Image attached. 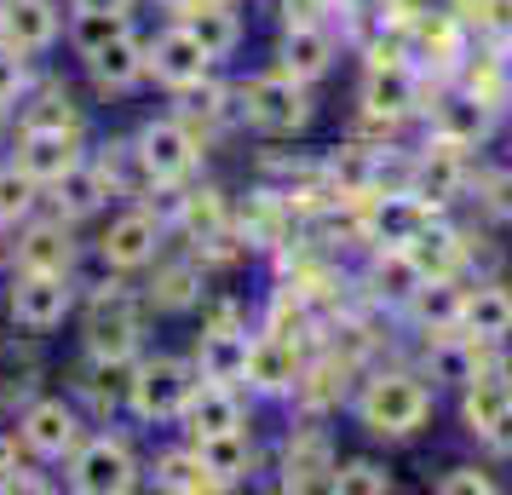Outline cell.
Here are the masks:
<instances>
[{
	"instance_id": "7c38bea8",
	"label": "cell",
	"mask_w": 512,
	"mask_h": 495,
	"mask_svg": "<svg viewBox=\"0 0 512 495\" xmlns=\"http://www.w3.org/2000/svg\"><path fill=\"white\" fill-rule=\"evenodd\" d=\"M81 162H87L81 127H24V139H18V167H24L41 190H47L52 179H64V173L81 167Z\"/></svg>"
},
{
	"instance_id": "f35d334b",
	"label": "cell",
	"mask_w": 512,
	"mask_h": 495,
	"mask_svg": "<svg viewBox=\"0 0 512 495\" xmlns=\"http://www.w3.org/2000/svg\"><path fill=\"white\" fill-rule=\"evenodd\" d=\"M478 208H484L489 219L512 225V167H495V173L478 179Z\"/></svg>"
},
{
	"instance_id": "6da1fadb",
	"label": "cell",
	"mask_w": 512,
	"mask_h": 495,
	"mask_svg": "<svg viewBox=\"0 0 512 495\" xmlns=\"http://www.w3.org/2000/svg\"><path fill=\"white\" fill-rule=\"evenodd\" d=\"M357 421L374 438H415L432 421V386L415 369H374L357 386Z\"/></svg>"
},
{
	"instance_id": "f6af8a7d",
	"label": "cell",
	"mask_w": 512,
	"mask_h": 495,
	"mask_svg": "<svg viewBox=\"0 0 512 495\" xmlns=\"http://www.w3.org/2000/svg\"><path fill=\"white\" fill-rule=\"evenodd\" d=\"M202 0H156V12H167V18H190Z\"/></svg>"
},
{
	"instance_id": "ffe728a7",
	"label": "cell",
	"mask_w": 512,
	"mask_h": 495,
	"mask_svg": "<svg viewBox=\"0 0 512 495\" xmlns=\"http://www.w3.org/2000/svg\"><path fill=\"white\" fill-rule=\"evenodd\" d=\"M248 340L254 334L242 329V323H231V329H202V346H196V375L213 380V386H242V375H248Z\"/></svg>"
},
{
	"instance_id": "e0dca14e",
	"label": "cell",
	"mask_w": 512,
	"mask_h": 495,
	"mask_svg": "<svg viewBox=\"0 0 512 495\" xmlns=\"http://www.w3.org/2000/svg\"><path fill=\"white\" fill-rule=\"evenodd\" d=\"M18 271H70L75 265V236L70 219H24V231L12 242Z\"/></svg>"
},
{
	"instance_id": "74e56055",
	"label": "cell",
	"mask_w": 512,
	"mask_h": 495,
	"mask_svg": "<svg viewBox=\"0 0 512 495\" xmlns=\"http://www.w3.org/2000/svg\"><path fill=\"white\" fill-rule=\"evenodd\" d=\"M24 98H29V58L0 41V110H12Z\"/></svg>"
},
{
	"instance_id": "ee69618b",
	"label": "cell",
	"mask_w": 512,
	"mask_h": 495,
	"mask_svg": "<svg viewBox=\"0 0 512 495\" xmlns=\"http://www.w3.org/2000/svg\"><path fill=\"white\" fill-rule=\"evenodd\" d=\"M139 0H70V12H133Z\"/></svg>"
},
{
	"instance_id": "cb8c5ba5",
	"label": "cell",
	"mask_w": 512,
	"mask_h": 495,
	"mask_svg": "<svg viewBox=\"0 0 512 495\" xmlns=\"http://www.w3.org/2000/svg\"><path fill=\"white\" fill-rule=\"evenodd\" d=\"M403 254L420 265V277H455L461 271V260H466V242H461V231H449V225H426V231H415L409 242H403Z\"/></svg>"
},
{
	"instance_id": "ab89813d",
	"label": "cell",
	"mask_w": 512,
	"mask_h": 495,
	"mask_svg": "<svg viewBox=\"0 0 512 495\" xmlns=\"http://www.w3.org/2000/svg\"><path fill=\"white\" fill-rule=\"evenodd\" d=\"M501 490V478L484 467H449L438 478V495H495Z\"/></svg>"
},
{
	"instance_id": "ba28073f",
	"label": "cell",
	"mask_w": 512,
	"mask_h": 495,
	"mask_svg": "<svg viewBox=\"0 0 512 495\" xmlns=\"http://www.w3.org/2000/svg\"><path fill=\"white\" fill-rule=\"evenodd\" d=\"M300 369H305V346L294 334L259 329L254 340H248V375H242V386H248L254 398H294Z\"/></svg>"
},
{
	"instance_id": "ac0fdd59",
	"label": "cell",
	"mask_w": 512,
	"mask_h": 495,
	"mask_svg": "<svg viewBox=\"0 0 512 495\" xmlns=\"http://www.w3.org/2000/svg\"><path fill=\"white\" fill-rule=\"evenodd\" d=\"M363 104H369V116H380V121L409 116L420 104V75L409 70V64H397V58H374L369 81H363Z\"/></svg>"
},
{
	"instance_id": "4fadbf2b",
	"label": "cell",
	"mask_w": 512,
	"mask_h": 495,
	"mask_svg": "<svg viewBox=\"0 0 512 495\" xmlns=\"http://www.w3.org/2000/svg\"><path fill=\"white\" fill-rule=\"evenodd\" d=\"M334 467H340V455H334L323 426L305 421L300 432H288V444H282V490H328Z\"/></svg>"
},
{
	"instance_id": "8992f818",
	"label": "cell",
	"mask_w": 512,
	"mask_h": 495,
	"mask_svg": "<svg viewBox=\"0 0 512 495\" xmlns=\"http://www.w3.org/2000/svg\"><path fill=\"white\" fill-rule=\"evenodd\" d=\"M87 357H133L144 340V300L133 288H98L87 300Z\"/></svg>"
},
{
	"instance_id": "e575fe53",
	"label": "cell",
	"mask_w": 512,
	"mask_h": 495,
	"mask_svg": "<svg viewBox=\"0 0 512 495\" xmlns=\"http://www.w3.org/2000/svg\"><path fill=\"white\" fill-rule=\"evenodd\" d=\"M328 490H340V495H392V472L380 467V461H340L334 467V478H328Z\"/></svg>"
},
{
	"instance_id": "277c9868",
	"label": "cell",
	"mask_w": 512,
	"mask_h": 495,
	"mask_svg": "<svg viewBox=\"0 0 512 495\" xmlns=\"http://www.w3.org/2000/svg\"><path fill=\"white\" fill-rule=\"evenodd\" d=\"M133 156H139V167H144L150 185L173 190V185H185L190 173H196V162H202V139H196V127L179 121V116H150L139 133H133Z\"/></svg>"
},
{
	"instance_id": "7402d4cb",
	"label": "cell",
	"mask_w": 512,
	"mask_h": 495,
	"mask_svg": "<svg viewBox=\"0 0 512 495\" xmlns=\"http://www.w3.org/2000/svg\"><path fill=\"white\" fill-rule=\"evenodd\" d=\"M461 294L466 288L455 283V277H426V283L409 294V317H415V329L420 334H449V329H461Z\"/></svg>"
},
{
	"instance_id": "603a6c76",
	"label": "cell",
	"mask_w": 512,
	"mask_h": 495,
	"mask_svg": "<svg viewBox=\"0 0 512 495\" xmlns=\"http://www.w3.org/2000/svg\"><path fill=\"white\" fill-rule=\"evenodd\" d=\"M196 455H202V467L219 478V490H231L242 484L248 472H254V444H248V426L242 432H213V438H190Z\"/></svg>"
},
{
	"instance_id": "8fae6325",
	"label": "cell",
	"mask_w": 512,
	"mask_h": 495,
	"mask_svg": "<svg viewBox=\"0 0 512 495\" xmlns=\"http://www.w3.org/2000/svg\"><path fill=\"white\" fill-rule=\"evenodd\" d=\"M144 58H150V81H162L167 93H179V87H190V81L213 75V58L202 52V41H196L179 18L144 41Z\"/></svg>"
},
{
	"instance_id": "7a4b0ae2",
	"label": "cell",
	"mask_w": 512,
	"mask_h": 495,
	"mask_svg": "<svg viewBox=\"0 0 512 495\" xmlns=\"http://www.w3.org/2000/svg\"><path fill=\"white\" fill-rule=\"evenodd\" d=\"M236 116L248 121L254 133H265V139H288V133H300L305 121H311V93L288 70L248 75L236 87Z\"/></svg>"
},
{
	"instance_id": "4dcf8cb0",
	"label": "cell",
	"mask_w": 512,
	"mask_h": 495,
	"mask_svg": "<svg viewBox=\"0 0 512 495\" xmlns=\"http://www.w3.org/2000/svg\"><path fill=\"white\" fill-rule=\"evenodd\" d=\"M35 392H41V363H35V352L0 346V409H24Z\"/></svg>"
},
{
	"instance_id": "83f0119b",
	"label": "cell",
	"mask_w": 512,
	"mask_h": 495,
	"mask_svg": "<svg viewBox=\"0 0 512 495\" xmlns=\"http://www.w3.org/2000/svg\"><path fill=\"white\" fill-rule=\"evenodd\" d=\"M150 478H156V490H173V495H208V490H219V478L202 467L196 444L162 449V455H156V467H150Z\"/></svg>"
},
{
	"instance_id": "9c48e42d",
	"label": "cell",
	"mask_w": 512,
	"mask_h": 495,
	"mask_svg": "<svg viewBox=\"0 0 512 495\" xmlns=\"http://www.w3.org/2000/svg\"><path fill=\"white\" fill-rule=\"evenodd\" d=\"M81 409L64 398H29L24 415H18V444L35 455V461H64L75 444H81Z\"/></svg>"
},
{
	"instance_id": "d4e9b609",
	"label": "cell",
	"mask_w": 512,
	"mask_h": 495,
	"mask_svg": "<svg viewBox=\"0 0 512 495\" xmlns=\"http://www.w3.org/2000/svg\"><path fill=\"white\" fill-rule=\"evenodd\" d=\"M127 386H133V357H87V369H81V398L93 403L98 415L127 409Z\"/></svg>"
},
{
	"instance_id": "5bb4252c",
	"label": "cell",
	"mask_w": 512,
	"mask_h": 495,
	"mask_svg": "<svg viewBox=\"0 0 512 495\" xmlns=\"http://www.w3.org/2000/svg\"><path fill=\"white\" fill-rule=\"evenodd\" d=\"M58 29H64V18L52 0H0V41L12 52L41 58V52H52Z\"/></svg>"
},
{
	"instance_id": "d6986e66",
	"label": "cell",
	"mask_w": 512,
	"mask_h": 495,
	"mask_svg": "<svg viewBox=\"0 0 512 495\" xmlns=\"http://www.w3.org/2000/svg\"><path fill=\"white\" fill-rule=\"evenodd\" d=\"M185 432L190 438H213V432H242L248 426V409H242V386H213L202 380L196 398L185 403Z\"/></svg>"
},
{
	"instance_id": "d6a6232c",
	"label": "cell",
	"mask_w": 512,
	"mask_h": 495,
	"mask_svg": "<svg viewBox=\"0 0 512 495\" xmlns=\"http://www.w3.org/2000/svg\"><path fill=\"white\" fill-rule=\"evenodd\" d=\"M150 300H156L162 311H190L196 300H202V265H162Z\"/></svg>"
},
{
	"instance_id": "44dd1931",
	"label": "cell",
	"mask_w": 512,
	"mask_h": 495,
	"mask_svg": "<svg viewBox=\"0 0 512 495\" xmlns=\"http://www.w3.org/2000/svg\"><path fill=\"white\" fill-rule=\"evenodd\" d=\"M461 334L484 340V346H501L512 334V288L501 283H478L461 294Z\"/></svg>"
},
{
	"instance_id": "b9f144b4",
	"label": "cell",
	"mask_w": 512,
	"mask_h": 495,
	"mask_svg": "<svg viewBox=\"0 0 512 495\" xmlns=\"http://www.w3.org/2000/svg\"><path fill=\"white\" fill-rule=\"evenodd\" d=\"M478 444L489 449V455H501V461H512V398L495 409V421L478 432Z\"/></svg>"
},
{
	"instance_id": "f1b7e54d",
	"label": "cell",
	"mask_w": 512,
	"mask_h": 495,
	"mask_svg": "<svg viewBox=\"0 0 512 495\" xmlns=\"http://www.w3.org/2000/svg\"><path fill=\"white\" fill-rule=\"evenodd\" d=\"M426 283L420 277V265L403 254V248H374V265H369V288L374 300H386V306H409V294Z\"/></svg>"
},
{
	"instance_id": "9a60e30c",
	"label": "cell",
	"mask_w": 512,
	"mask_h": 495,
	"mask_svg": "<svg viewBox=\"0 0 512 495\" xmlns=\"http://www.w3.org/2000/svg\"><path fill=\"white\" fill-rule=\"evenodd\" d=\"M334 29L317 18V24H288L282 29V41H277V70H288L294 81H323L328 70H334Z\"/></svg>"
},
{
	"instance_id": "8d00e7d4",
	"label": "cell",
	"mask_w": 512,
	"mask_h": 495,
	"mask_svg": "<svg viewBox=\"0 0 512 495\" xmlns=\"http://www.w3.org/2000/svg\"><path fill=\"white\" fill-rule=\"evenodd\" d=\"M466 98H478L484 110H507V98H512V70H507V64H495V58L472 64V70H466Z\"/></svg>"
},
{
	"instance_id": "7bdbcfd3",
	"label": "cell",
	"mask_w": 512,
	"mask_h": 495,
	"mask_svg": "<svg viewBox=\"0 0 512 495\" xmlns=\"http://www.w3.org/2000/svg\"><path fill=\"white\" fill-rule=\"evenodd\" d=\"M18 432H0V490H29L24 467H18Z\"/></svg>"
},
{
	"instance_id": "bcb514c9",
	"label": "cell",
	"mask_w": 512,
	"mask_h": 495,
	"mask_svg": "<svg viewBox=\"0 0 512 495\" xmlns=\"http://www.w3.org/2000/svg\"><path fill=\"white\" fill-rule=\"evenodd\" d=\"M0 133H6V110H0Z\"/></svg>"
},
{
	"instance_id": "484cf974",
	"label": "cell",
	"mask_w": 512,
	"mask_h": 495,
	"mask_svg": "<svg viewBox=\"0 0 512 495\" xmlns=\"http://www.w3.org/2000/svg\"><path fill=\"white\" fill-rule=\"evenodd\" d=\"M179 24L202 41V52H208L213 64H219V58H231V52L242 47V18L231 12V0H202L190 18H179Z\"/></svg>"
},
{
	"instance_id": "d590c367",
	"label": "cell",
	"mask_w": 512,
	"mask_h": 495,
	"mask_svg": "<svg viewBox=\"0 0 512 495\" xmlns=\"http://www.w3.org/2000/svg\"><path fill=\"white\" fill-rule=\"evenodd\" d=\"M179 219H185L190 242H208L225 231V202L213 190H190V196H179Z\"/></svg>"
},
{
	"instance_id": "5b68a950",
	"label": "cell",
	"mask_w": 512,
	"mask_h": 495,
	"mask_svg": "<svg viewBox=\"0 0 512 495\" xmlns=\"http://www.w3.org/2000/svg\"><path fill=\"white\" fill-rule=\"evenodd\" d=\"M64 484L75 495H127L139 484V455L127 449V438H81V444L64 455Z\"/></svg>"
},
{
	"instance_id": "3957f363",
	"label": "cell",
	"mask_w": 512,
	"mask_h": 495,
	"mask_svg": "<svg viewBox=\"0 0 512 495\" xmlns=\"http://www.w3.org/2000/svg\"><path fill=\"white\" fill-rule=\"evenodd\" d=\"M196 363L190 357H144L133 363V386H127V409L139 415L144 426H162V421H179L185 403L196 398Z\"/></svg>"
},
{
	"instance_id": "2e32d148",
	"label": "cell",
	"mask_w": 512,
	"mask_h": 495,
	"mask_svg": "<svg viewBox=\"0 0 512 495\" xmlns=\"http://www.w3.org/2000/svg\"><path fill=\"white\" fill-rule=\"evenodd\" d=\"M81 64H87L98 93H133L139 81H150V58H144V41L133 29L116 35V41H104V47H98L93 58H81Z\"/></svg>"
},
{
	"instance_id": "52a82bcc",
	"label": "cell",
	"mask_w": 512,
	"mask_h": 495,
	"mask_svg": "<svg viewBox=\"0 0 512 495\" xmlns=\"http://www.w3.org/2000/svg\"><path fill=\"white\" fill-rule=\"evenodd\" d=\"M6 311L12 323L29 334H52L64 317L75 311V288L70 271H12V288H6Z\"/></svg>"
},
{
	"instance_id": "4316f807",
	"label": "cell",
	"mask_w": 512,
	"mask_h": 495,
	"mask_svg": "<svg viewBox=\"0 0 512 495\" xmlns=\"http://www.w3.org/2000/svg\"><path fill=\"white\" fill-rule=\"evenodd\" d=\"M52 202H58V219H87V213H98L104 202H110V185H104V173L93 167V156L81 167H70L64 179H52Z\"/></svg>"
},
{
	"instance_id": "836d02e7",
	"label": "cell",
	"mask_w": 512,
	"mask_h": 495,
	"mask_svg": "<svg viewBox=\"0 0 512 495\" xmlns=\"http://www.w3.org/2000/svg\"><path fill=\"white\" fill-rule=\"evenodd\" d=\"M35 202H41V185L29 179L24 167H0V225H24L29 213H35Z\"/></svg>"
},
{
	"instance_id": "30bf717a",
	"label": "cell",
	"mask_w": 512,
	"mask_h": 495,
	"mask_svg": "<svg viewBox=\"0 0 512 495\" xmlns=\"http://www.w3.org/2000/svg\"><path fill=\"white\" fill-rule=\"evenodd\" d=\"M162 213L150 208H127L116 213L110 225H104V236H98V260L110 265V271H144V265H156V254H162Z\"/></svg>"
},
{
	"instance_id": "60d3db41",
	"label": "cell",
	"mask_w": 512,
	"mask_h": 495,
	"mask_svg": "<svg viewBox=\"0 0 512 495\" xmlns=\"http://www.w3.org/2000/svg\"><path fill=\"white\" fill-rule=\"evenodd\" d=\"M24 127H81V116L70 110V98L52 93L47 104H29L24 110Z\"/></svg>"
},
{
	"instance_id": "f546056e",
	"label": "cell",
	"mask_w": 512,
	"mask_h": 495,
	"mask_svg": "<svg viewBox=\"0 0 512 495\" xmlns=\"http://www.w3.org/2000/svg\"><path fill=\"white\" fill-rule=\"evenodd\" d=\"M489 116L495 110H484L478 98H449V104L432 110V139H449V144H461V150H472L489 133Z\"/></svg>"
},
{
	"instance_id": "1f68e13d",
	"label": "cell",
	"mask_w": 512,
	"mask_h": 495,
	"mask_svg": "<svg viewBox=\"0 0 512 495\" xmlns=\"http://www.w3.org/2000/svg\"><path fill=\"white\" fill-rule=\"evenodd\" d=\"M133 29V12H75L70 18V47L75 58H93L104 41H116V35H127Z\"/></svg>"
}]
</instances>
